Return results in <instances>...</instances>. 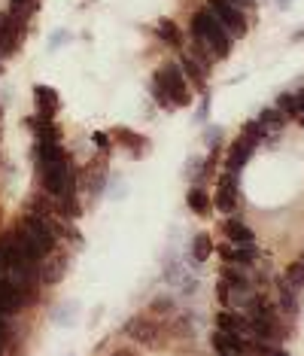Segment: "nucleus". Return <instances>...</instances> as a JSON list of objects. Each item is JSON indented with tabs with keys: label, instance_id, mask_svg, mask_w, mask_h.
<instances>
[{
	"label": "nucleus",
	"instance_id": "nucleus-1",
	"mask_svg": "<svg viewBox=\"0 0 304 356\" xmlns=\"http://www.w3.org/2000/svg\"><path fill=\"white\" fill-rule=\"evenodd\" d=\"M192 34H198V37L207 43L210 52H213V58H229L231 55V40L235 37L219 25L210 10H201V12H195L192 16Z\"/></svg>",
	"mask_w": 304,
	"mask_h": 356
},
{
	"label": "nucleus",
	"instance_id": "nucleus-2",
	"mask_svg": "<svg viewBox=\"0 0 304 356\" xmlns=\"http://www.w3.org/2000/svg\"><path fill=\"white\" fill-rule=\"evenodd\" d=\"M155 80L161 82V89L167 91V98L174 101V107H189L192 104V89H189V80L183 74L180 64H165L161 70H155Z\"/></svg>",
	"mask_w": 304,
	"mask_h": 356
},
{
	"label": "nucleus",
	"instance_id": "nucleus-3",
	"mask_svg": "<svg viewBox=\"0 0 304 356\" xmlns=\"http://www.w3.org/2000/svg\"><path fill=\"white\" fill-rule=\"evenodd\" d=\"M122 335L137 341V344H143V347H161V341H165V329H161L152 317L137 314V317H131L128 323L122 326Z\"/></svg>",
	"mask_w": 304,
	"mask_h": 356
},
{
	"label": "nucleus",
	"instance_id": "nucleus-4",
	"mask_svg": "<svg viewBox=\"0 0 304 356\" xmlns=\"http://www.w3.org/2000/svg\"><path fill=\"white\" fill-rule=\"evenodd\" d=\"M207 10L213 12V19L231 34V37H244V34H246V16H244V10H237L231 0H207Z\"/></svg>",
	"mask_w": 304,
	"mask_h": 356
},
{
	"label": "nucleus",
	"instance_id": "nucleus-5",
	"mask_svg": "<svg viewBox=\"0 0 304 356\" xmlns=\"http://www.w3.org/2000/svg\"><path fill=\"white\" fill-rule=\"evenodd\" d=\"M213 208L219 213H231L237 208V174H229V170H225V177L219 180V186H216Z\"/></svg>",
	"mask_w": 304,
	"mask_h": 356
},
{
	"label": "nucleus",
	"instance_id": "nucleus-6",
	"mask_svg": "<svg viewBox=\"0 0 304 356\" xmlns=\"http://www.w3.org/2000/svg\"><path fill=\"white\" fill-rule=\"evenodd\" d=\"M253 153H256V140H250V137H240L231 144V149H229V159H225V170L229 174H240L244 170V165L253 159Z\"/></svg>",
	"mask_w": 304,
	"mask_h": 356
},
{
	"label": "nucleus",
	"instance_id": "nucleus-7",
	"mask_svg": "<svg viewBox=\"0 0 304 356\" xmlns=\"http://www.w3.org/2000/svg\"><path fill=\"white\" fill-rule=\"evenodd\" d=\"M67 253H58V250H52L49 256H43L40 259V280L43 283H58L61 277L67 274Z\"/></svg>",
	"mask_w": 304,
	"mask_h": 356
},
{
	"label": "nucleus",
	"instance_id": "nucleus-8",
	"mask_svg": "<svg viewBox=\"0 0 304 356\" xmlns=\"http://www.w3.org/2000/svg\"><path fill=\"white\" fill-rule=\"evenodd\" d=\"M213 351L216 353H250V341H244V335L237 332H225V329H216L213 332Z\"/></svg>",
	"mask_w": 304,
	"mask_h": 356
},
{
	"label": "nucleus",
	"instance_id": "nucleus-9",
	"mask_svg": "<svg viewBox=\"0 0 304 356\" xmlns=\"http://www.w3.org/2000/svg\"><path fill=\"white\" fill-rule=\"evenodd\" d=\"M34 101H37L40 116L43 119H52L55 113H58V107H61L58 89H52V85H37V89H34Z\"/></svg>",
	"mask_w": 304,
	"mask_h": 356
},
{
	"label": "nucleus",
	"instance_id": "nucleus-10",
	"mask_svg": "<svg viewBox=\"0 0 304 356\" xmlns=\"http://www.w3.org/2000/svg\"><path fill=\"white\" fill-rule=\"evenodd\" d=\"M219 256L229 265H244L250 268L256 262V247H237V244H219Z\"/></svg>",
	"mask_w": 304,
	"mask_h": 356
},
{
	"label": "nucleus",
	"instance_id": "nucleus-11",
	"mask_svg": "<svg viewBox=\"0 0 304 356\" xmlns=\"http://www.w3.org/2000/svg\"><path fill=\"white\" fill-rule=\"evenodd\" d=\"M225 238H229V244L237 247H256V234L240 219H225Z\"/></svg>",
	"mask_w": 304,
	"mask_h": 356
},
{
	"label": "nucleus",
	"instance_id": "nucleus-12",
	"mask_svg": "<svg viewBox=\"0 0 304 356\" xmlns=\"http://www.w3.org/2000/svg\"><path fill=\"white\" fill-rule=\"evenodd\" d=\"M216 329L237 332V335H250V320L235 314V311H219L216 314Z\"/></svg>",
	"mask_w": 304,
	"mask_h": 356
},
{
	"label": "nucleus",
	"instance_id": "nucleus-13",
	"mask_svg": "<svg viewBox=\"0 0 304 356\" xmlns=\"http://www.w3.org/2000/svg\"><path fill=\"white\" fill-rule=\"evenodd\" d=\"M180 67H183V74H186V80L192 82L195 89H198V91H201V95H204V91H207V70H204V67H201V64H198V61H192V58H189V55H183Z\"/></svg>",
	"mask_w": 304,
	"mask_h": 356
},
{
	"label": "nucleus",
	"instance_id": "nucleus-14",
	"mask_svg": "<svg viewBox=\"0 0 304 356\" xmlns=\"http://www.w3.org/2000/svg\"><path fill=\"white\" fill-rule=\"evenodd\" d=\"M277 289H280V311L286 317H292V314H299V298H295V287L283 277V280H277Z\"/></svg>",
	"mask_w": 304,
	"mask_h": 356
},
{
	"label": "nucleus",
	"instance_id": "nucleus-15",
	"mask_svg": "<svg viewBox=\"0 0 304 356\" xmlns=\"http://www.w3.org/2000/svg\"><path fill=\"white\" fill-rule=\"evenodd\" d=\"M113 137H116L122 146H128L134 155H140V153H143V146H150V144H146L143 134L131 131V128H116V131H113Z\"/></svg>",
	"mask_w": 304,
	"mask_h": 356
},
{
	"label": "nucleus",
	"instance_id": "nucleus-16",
	"mask_svg": "<svg viewBox=\"0 0 304 356\" xmlns=\"http://www.w3.org/2000/svg\"><path fill=\"white\" fill-rule=\"evenodd\" d=\"M189 253H192V262H198V265H201V262H207L210 256H213V241H210V234H204V232L195 234Z\"/></svg>",
	"mask_w": 304,
	"mask_h": 356
},
{
	"label": "nucleus",
	"instance_id": "nucleus-17",
	"mask_svg": "<svg viewBox=\"0 0 304 356\" xmlns=\"http://www.w3.org/2000/svg\"><path fill=\"white\" fill-rule=\"evenodd\" d=\"M155 34H159V40L167 43V46H174V49L183 46V34H180V27H176L171 19H161L159 25H155Z\"/></svg>",
	"mask_w": 304,
	"mask_h": 356
},
{
	"label": "nucleus",
	"instance_id": "nucleus-18",
	"mask_svg": "<svg viewBox=\"0 0 304 356\" xmlns=\"http://www.w3.org/2000/svg\"><path fill=\"white\" fill-rule=\"evenodd\" d=\"M186 204H189V210H192V213H198V216H207V213H210V198H207V192H204L201 186L189 189Z\"/></svg>",
	"mask_w": 304,
	"mask_h": 356
},
{
	"label": "nucleus",
	"instance_id": "nucleus-19",
	"mask_svg": "<svg viewBox=\"0 0 304 356\" xmlns=\"http://www.w3.org/2000/svg\"><path fill=\"white\" fill-rule=\"evenodd\" d=\"M259 122H261V128H265L268 134H274V131H280V128L286 125V116H283L277 107H271V110H265V113L259 116Z\"/></svg>",
	"mask_w": 304,
	"mask_h": 356
},
{
	"label": "nucleus",
	"instance_id": "nucleus-20",
	"mask_svg": "<svg viewBox=\"0 0 304 356\" xmlns=\"http://www.w3.org/2000/svg\"><path fill=\"white\" fill-rule=\"evenodd\" d=\"M277 110L283 113V116H299V95H292V91H283V95L277 98Z\"/></svg>",
	"mask_w": 304,
	"mask_h": 356
},
{
	"label": "nucleus",
	"instance_id": "nucleus-21",
	"mask_svg": "<svg viewBox=\"0 0 304 356\" xmlns=\"http://www.w3.org/2000/svg\"><path fill=\"white\" fill-rule=\"evenodd\" d=\"M174 308H176V304H174L171 293H167V296H159V298H155V302L150 304L152 317H161V314H165V317H171V314H174Z\"/></svg>",
	"mask_w": 304,
	"mask_h": 356
},
{
	"label": "nucleus",
	"instance_id": "nucleus-22",
	"mask_svg": "<svg viewBox=\"0 0 304 356\" xmlns=\"http://www.w3.org/2000/svg\"><path fill=\"white\" fill-rule=\"evenodd\" d=\"M150 89H152V98H155V104H159L161 110H176V107H174V101H171V98H167V91L161 89V82L155 80V76L150 80Z\"/></svg>",
	"mask_w": 304,
	"mask_h": 356
},
{
	"label": "nucleus",
	"instance_id": "nucleus-23",
	"mask_svg": "<svg viewBox=\"0 0 304 356\" xmlns=\"http://www.w3.org/2000/svg\"><path fill=\"white\" fill-rule=\"evenodd\" d=\"M286 280L292 287H304V259H295L286 265Z\"/></svg>",
	"mask_w": 304,
	"mask_h": 356
},
{
	"label": "nucleus",
	"instance_id": "nucleus-24",
	"mask_svg": "<svg viewBox=\"0 0 304 356\" xmlns=\"http://www.w3.org/2000/svg\"><path fill=\"white\" fill-rule=\"evenodd\" d=\"M222 280H229L231 287H250V280H246V274L240 271V265H229V268H222Z\"/></svg>",
	"mask_w": 304,
	"mask_h": 356
},
{
	"label": "nucleus",
	"instance_id": "nucleus-25",
	"mask_svg": "<svg viewBox=\"0 0 304 356\" xmlns=\"http://www.w3.org/2000/svg\"><path fill=\"white\" fill-rule=\"evenodd\" d=\"M244 137H250V140H256V144H261V140L268 137V131L261 128L259 119H253V122H246V125H244Z\"/></svg>",
	"mask_w": 304,
	"mask_h": 356
},
{
	"label": "nucleus",
	"instance_id": "nucleus-26",
	"mask_svg": "<svg viewBox=\"0 0 304 356\" xmlns=\"http://www.w3.org/2000/svg\"><path fill=\"white\" fill-rule=\"evenodd\" d=\"M91 144H95V149H97V153H101V155H107L110 149H113V144H110V134H104V131H95V134H91Z\"/></svg>",
	"mask_w": 304,
	"mask_h": 356
},
{
	"label": "nucleus",
	"instance_id": "nucleus-27",
	"mask_svg": "<svg viewBox=\"0 0 304 356\" xmlns=\"http://www.w3.org/2000/svg\"><path fill=\"white\" fill-rule=\"evenodd\" d=\"M207 116H210V95L204 91V95H201V107H198V113H195V122H207Z\"/></svg>",
	"mask_w": 304,
	"mask_h": 356
},
{
	"label": "nucleus",
	"instance_id": "nucleus-28",
	"mask_svg": "<svg viewBox=\"0 0 304 356\" xmlns=\"http://www.w3.org/2000/svg\"><path fill=\"white\" fill-rule=\"evenodd\" d=\"M216 298H219V304H225V308H229V283H225V280H219Z\"/></svg>",
	"mask_w": 304,
	"mask_h": 356
},
{
	"label": "nucleus",
	"instance_id": "nucleus-29",
	"mask_svg": "<svg viewBox=\"0 0 304 356\" xmlns=\"http://www.w3.org/2000/svg\"><path fill=\"white\" fill-rule=\"evenodd\" d=\"M219 137H222V128H210V131L204 134V140H207V144H216Z\"/></svg>",
	"mask_w": 304,
	"mask_h": 356
},
{
	"label": "nucleus",
	"instance_id": "nucleus-30",
	"mask_svg": "<svg viewBox=\"0 0 304 356\" xmlns=\"http://www.w3.org/2000/svg\"><path fill=\"white\" fill-rule=\"evenodd\" d=\"M295 95H299V116H304V89L295 91Z\"/></svg>",
	"mask_w": 304,
	"mask_h": 356
},
{
	"label": "nucleus",
	"instance_id": "nucleus-31",
	"mask_svg": "<svg viewBox=\"0 0 304 356\" xmlns=\"http://www.w3.org/2000/svg\"><path fill=\"white\" fill-rule=\"evenodd\" d=\"M231 3H235L237 10H246V6H253V0H231Z\"/></svg>",
	"mask_w": 304,
	"mask_h": 356
},
{
	"label": "nucleus",
	"instance_id": "nucleus-32",
	"mask_svg": "<svg viewBox=\"0 0 304 356\" xmlns=\"http://www.w3.org/2000/svg\"><path fill=\"white\" fill-rule=\"evenodd\" d=\"M113 356H134V353H131V351H116Z\"/></svg>",
	"mask_w": 304,
	"mask_h": 356
},
{
	"label": "nucleus",
	"instance_id": "nucleus-33",
	"mask_svg": "<svg viewBox=\"0 0 304 356\" xmlns=\"http://www.w3.org/2000/svg\"><path fill=\"white\" fill-rule=\"evenodd\" d=\"M216 356H240V353H225V351H222V353H216Z\"/></svg>",
	"mask_w": 304,
	"mask_h": 356
},
{
	"label": "nucleus",
	"instance_id": "nucleus-34",
	"mask_svg": "<svg viewBox=\"0 0 304 356\" xmlns=\"http://www.w3.org/2000/svg\"><path fill=\"white\" fill-rule=\"evenodd\" d=\"M0 122H3V107H0Z\"/></svg>",
	"mask_w": 304,
	"mask_h": 356
},
{
	"label": "nucleus",
	"instance_id": "nucleus-35",
	"mask_svg": "<svg viewBox=\"0 0 304 356\" xmlns=\"http://www.w3.org/2000/svg\"><path fill=\"white\" fill-rule=\"evenodd\" d=\"M0 74H3V58H0Z\"/></svg>",
	"mask_w": 304,
	"mask_h": 356
},
{
	"label": "nucleus",
	"instance_id": "nucleus-36",
	"mask_svg": "<svg viewBox=\"0 0 304 356\" xmlns=\"http://www.w3.org/2000/svg\"><path fill=\"white\" fill-rule=\"evenodd\" d=\"M299 122H301V125H304V116H301V119H299Z\"/></svg>",
	"mask_w": 304,
	"mask_h": 356
}]
</instances>
